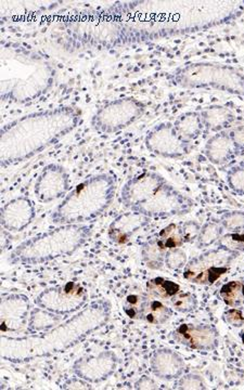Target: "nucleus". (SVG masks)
<instances>
[{"mask_svg": "<svg viewBox=\"0 0 244 390\" xmlns=\"http://www.w3.org/2000/svg\"><path fill=\"white\" fill-rule=\"evenodd\" d=\"M192 206L189 199L166 182L152 198L131 211H138L149 218H164L187 213Z\"/></svg>", "mask_w": 244, "mask_h": 390, "instance_id": "obj_8", "label": "nucleus"}, {"mask_svg": "<svg viewBox=\"0 0 244 390\" xmlns=\"http://www.w3.org/2000/svg\"><path fill=\"white\" fill-rule=\"evenodd\" d=\"M219 246L229 248V250H242L244 252V232L243 233H229L223 235L218 241Z\"/></svg>", "mask_w": 244, "mask_h": 390, "instance_id": "obj_30", "label": "nucleus"}, {"mask_svg": "<svg viewBox=\"0 0 244 390\" xmlns=\"http://www.w3.org/2000/svg\"><path fill=\"white\" fill-rule=\"evenodd\" d=\"M165 184L166 180L157 172H143L125 184L121 201L125 207L136 208L152 198Z\"/></svg>", "mask_w": 244, "mask_h": 390, "instance_id": "obj_11", "label": "nucleus"}, {"mask_svg": "<svg viewBox=\"0 0 244 390\" xmlns=\"http://www.w3.org/2000/svg\"><path fill=\"white\" fill-rule=\"evenodd\" d=\"M176 131L184 141L194 138L201 130V121L198 115L186 114L176 123Z\"/></svg>", "mask_w": 244, "mask_h": 390, "instance_id": "obj_24", "label": "nucleus"}, {"mask_svg": "<svg viewBox=\"0 0 244 390\" xmlns=\"http://www.w3.org/2000/svg\"><path fill=\"white\" fill-rule=\"evenodd\" d=\"M30 316V303L28 296L18 293L3 294L0 303V321L4 335L21 330L28 324Z\"/></svg>", "mask_w": 244, "mask_h": 390, "instance_id": "obj_12", "label": "nucleus"}, {"mask_svg": "<svg viewBox=\"0 0 244 390\" xmlns=\"http://www.w3.org/2000/svg\"><path fill=\"white\" fill-rule=\"evenodd\" d=\"M221 233H223V227L218 223H205L200 229L198 235L199 247H208L212 245L215 242L219 241Z\"/></svg>", "mask_w": 244, "mask_h": 390, "instance_id": "obj_27", "label": "nucleus"}, {"mask_svg": "<svg viewBox=\"0 0 244 390\" xmlns=\"http://www.w3.org/2000/svg\"><path fill=\"white\" fill-rule=\"evenodd\" d=\"M238 252L218 246L192 258L184 267V278L198 285H212L227 273Z\"/></svg>", "mask_w": 244, "mask_h": 390, "instance_id": "obj_5", "label": "nucleus"}, {"mask_svg": "<svg viewBox=\"0 0 244 390\" xmlns=\"http://www.w3.org/2000/svg\"><path fill=\"white\" fill-rule=\"evenodd\" d=\"M219 295H221L223 303L229 307H239L244 301L241 281H231V282L223 284L219 291Z\"/></svg>", "mask_w": 244, "mask_h": 390, "instance_id": "obj_25", "label": "nucleus"}, {"mask_svg": "<svg viewBox=\"0 0 244 390\" xmlns=\"http://www.w3.org/2000/svg\"><path fill=\"white\" fill-rule=\"evenodd\" d=\"M221 225L227 229H242V228H244V213H237V211L225 213L223 218H221Z\"/></svg>", "mask_w": 244, "mask_h": 390, "instance_id": "obj_32", "label": "nucleus"}, {"mask_svg": "<svg viewBox=\"0 0 244 390\" xmlns=\"http://www.w3.org/2000/svg\"><path fill=\"white\" fill-rule=\"evenodd\" d=\"M111 316V303L98 299L86 305L77 315L50 330L26 338L3 336L1 358L11 362H26L61 354L104 328Z\"/></svg>", "mask_w": 244, "mask_h": 390, "instance_id": "obj_2", "label": "nucleus"}, {"mask_svg": "<svg viewBox=\"0 0 244 390\" xmlns=\"http://www.w3.org/2000/svg\"><path fill=\"white\" fill-rule=\"evenodd\" d=\"M116 178L98 174L74 186L51 215L55 225H84L101 216L113 202Z\"/></svg>", "mask_w": 244, "mask_h": 390, "instance_id": "obj_3", "label": "nucleus"}, {"mask_svg": "<svg viewBox=\"0 0 244 390\" xmlns=\"http://www.w3.org/2000/svg\"><path fill=\"white\" fill-rule=\"evenodd\" d=\"M235 145L231 137L227 135H217L213 137L206 145V155L212 163H227L233 159Z\"/></svg>", "mask_w": 244, "mask_h": 390, "instance_id": "obj_18", "label": "nucleus"}, {"mask_svg": "<svg viewBox=\"0 0 244 390\" xmlns=\"http://www.w3.org/2000/svg\"><path fill=\"white\" fill-rule=\"evenodd\" d=\"M172 338L178 344L198 351L214 350L219 345L218 330L209 324H182L172 333Z\"/></svg>", "mask_w": 244, "mask_h": 390, "instance_id": "obj_13", "label": "nucleus"}, {"mask_svg": "<svg viewBox=\"0 0 244 390\" xmlns=\"http://www.w3.org/2000/svg\"><path fill=\"white\" fill-rule=\"evenodd\" d=\"M149 223V217L138 211L125 213L116 217L109 227V238L116 244H125L141 228Z\"/></svg>", "mask_w": 244, "mask_h": 390, "instance_id": "obj_17", "label": "nucleus"}, {"mask_svg": "<svg viewBox=\"0 0 244 390\" xmlns=\"http://www.w3.org/2000/svg\"><path fill=\"white\" fill-rule=\"evenodd\" d=\"M172 308L180 313H189L198 307V299L188 291H179L170 299Z\"/></svg>", "mask_w": 244, "mask_h": 390, "instance_id": "obj_28", "label": "nucleus"}, {"mask_svg": "<svg viewBox=\"0 0 244 390\" xmlns=\"http://www.w3.org/2000/svg\"><path fill=\"white\" fill-rule=\"evenodd\" d=\"M36 216L34 202L26 196L12 199L0 211V221L4 229L21 232L28 228Z\"/></svg>", "mask_w": 244, "mask_h": 390, "instance_id": "obj_14", "label": "nucleus"}, {"mask_svg": "<svg viewBox=\"0 0 244 390\" xmlns=\"http://www.w3.org/2000/svg\"><path fill=\"white\" fill-rule=\"evenodd\" d=\"M223 320L229 325L241 328L244 324L243 312L241 310L235 309V308H231V309L223 312Z\"/></svg>", "mask_w": 244, "mask_h": 390, "instance_id": "obj_33", "label": "nucleus"}, {"mask_svg": "<svg viewBox=\"0 0 244 390\" xmlns=\"http://www.w3.org/2000/svg\"><path fill=\"white\" fill-rule=\"evenodd\" d=\"M157 239L167 250L180 247L184 243L182 228L178 227L175 223H171L164 228L157 235Z\"/></svg>", "mask_w": 244, "mask_h": 390, "instance_id": "obj_26", "label": "nucleus"}, {"mask_svg": "<svg viewBox=\"0 0 244 390\" xmlns=\"http://www.w3.org/2000/svg\"><path fill=\"white\" fill-rule=\"evenodd\" d=\"M147 291L150 296L155 297L160 301H170L180 291L179 284L167 279L157 277L147 282Z\"/></svg>", "mask_w": 244, "mask_h": 390, "instance_id": "obj_22", "label": "nucleus"}, {"mask_svg": "<svg viewBox=\"0 0 244 390\" xmlns=\"http://www.w3.org/2000/svg\"><path fill=\"white\" fill-rule=\"evenodd\" d=\"M241 283H242V294H243V297H244V279L243 280L241 281Z\"/></svg>", "mask_w": 244, "mask_h": 390, "instance_id": "obj_39", "label": "nucleus"}, {"mask_svg": "<svg viewBox=\"0 0 244 390\" xmlns=\"http://www.w3.org/2000/svg\"><path fill=\"white\" fill-rule=\"evenodd\" d=\"M243 315H244V311H243Z\"/></svg>", "mask_w": 244, "mask_h": 390, "instance_id": "obj_40", "label": "nucleus"}, {"mask_svg": "<svg viewBox=\"0 0 244 390\" xmlns=\"http://www.w3.org/2000/svg\"><path fill=\"white\" fill-rule=\"evenodd\" d=\"M92 233V228L86 225H60L18 244L10 254L9 262L32 266L72 255L90 239Z\"/></svg>", "mask_w": 244, "mask_h": 390, "instance_id": "obj_4", "label": "nucleus"}, {"mask_svg": "<svg viewBox=\"0 0 244 390\" xmlns=\"http://www.w3.org/2000/svg\"><path fill=\"white\" fill-rule=\"evenodd\" d=\"M180 228H182V237H184V243H186V242H192V240L198 238L199 232H200V228H199L198 223L189 221V223H184Z\"/></svg>", "mask_w": 244, "mask_h": 390, "instance_id": "obj_35", "label": "nucleus"}, {"mask_svg": "<svg viewBox=\"0 0 244 390\" xmlns=\"http://www.w3.org/2000/svg\"><path fill=\"white\" fill-rule=\"evenodd\" d=\"M62 316L55 315L48 310L37 307L30 311L28 320V330L30 333H40L50 330L62 322Z\"/></svg>", "mask_w": 244, "mask_h": 390, "instance_id": "obj_20", "label": "nucleus"}, {"mask_svg": "<svg viewBox=\"0 0 244 390\" xmlns=\"http://www.w3.org/2000/svg\"><path fill=\"white\" fill-rule=\"evenodd\" d=\"M143 111V104L133 98L113 100L96 111L92 126L100 133H118L134 123Z\"/></svg>", "mask_w": 244, "mask_h": 390, "instance_id": "obj_7", "label": "nucleus"}, {"mask_svg": "<svg viewBox=\"0 0 244 390\" xmlns=\"http://www.w3.org/2000/svg\"><path fill=\"white\" fill-rule=\"evenodd\" d=\"M89 384L90 383H88V381L82 379L81 377H74V379H69L67 383L61 386V388H62V389H92Z\"/></svg>", "mask_w": 244, "mask_h": 390, "instance_id": "obj_36", "label": "nucleus"}, {"mask_svg": "<svg viewBox=\"0 0 244 390\" xmlns=\"http://www.w3.org/2000/svg\"><path fill=\"white\" fill-rule=\"evenodd\" d=\"M136 389H157V385L152 379L148 377H143L135 383Z\"/></svg>", "mask_w": 244, "mask_h": 390, "instance_id": "obj_37", "label": "nucleus"}, {"mask_svg": "<svg viewBox=\"0 0 244 390\" xmlns=\"http://www.w3.org/2000/svg\"><path fill=\"white\" fill-rule=\"evenodd\" d=\"M150 301L151 299H150L148 291L135 287V289H131L127 294L124 303H123V309L131 319L143 320V315H145Z\"/></svg>", "mask_w": 244, "mask_h": 390, "instance_id": "obj_19", "label": "nucleus"}, {"mask_svg": "<svg viewBox=\"0 0 244 390\" xmlns=\"http://www.w3.org/2000/svg\"><path fill=\"white\" fill-rule=\"evenodd\" d=\"M88 301V291L79 283H65L59 286L45 289L35 299V305L43 309L65 317L85 307Z\"/></svg>", "mask_w": 244, "mask_h": 390, "instance_id": "obj_6", "label": "nucleus"}, {"mask_svg": "<svg viewBox=\"0 0 244 390\" xmlns=\"http://www.w3.org/2000/svg\"><path fill=\"white\" fill-rule=\"evenodd\" d=\"M81 120L79 108L59 106L8 123L0 133L1 165L6 167L30 160L73 131Z\"/></svg>", "mask_w": 244, "mask_h": 390, "instance_id": "obj_1", "label": "nucleus"}, {"mask_svg": "<svg viewBox=\"0 0 244 390\" xmlns=\"http://www.w3.org/2000/svg\"><path fill=\"white\" fill-rule=\"evenodd\" d=\"M118 357L113 351H101L95 356H87L75 361L73 373L90 384L101 383L116 373Z\"/></svg>", "mask_w": 244, "mask_h": 390, "instance_id": "obj_10", "label": "nucleus"}, {"mask_svg": "<svg viewBox=\"0 0 244 390\" xmlns=\"http://www.w3.org/2000/svg\"><path fill=\"white\" fill-rule=\"evenodd\" d=\"M229 186L237 191L244 192V170L241 168H233L228 174Z\"/></svg>", "mask_w": 244, "mask_h": 390, "instance_id": "obj_34", "label": "nucleus"}, {"mask_svg": "<svg viewBox=\"0 0 244 390\" xmlns=\"http://www.w3.org/2000/svg\"><path fill=\"white\" fill-rule=\"evenodd\" d=\"M240 336H241L242 342L244 344V330H242L241 334H240Z\"/></svg>", "mask_w": 244, "mask_h": 390, "instance_id": "obj_38", "label": "nucleus"}, {"mask_svg": "<svg viewBox=\"0 0 244 390\" xmlns=\"http://www.w3.org/2000/svg\"><path fill=\"white\" fill-rule=\"evenodd\" d=\"M70 191L69 172L59 164L47 165L35 182L34 193L37 200L46 204L63 198Z\"/></svg>", "mask_w": 244, "mask_h": 390, "instance_id": "obj_9", "label": "nucleus"}, {"mask_svg": "<svg viewBox=\"0 0 244 390\" xmlns=\"http://www.w3.org/2000/svg\"><path fill=\"white\" fill-rule=\"evenodd\" d=\"M167 250L162 245L157 238L149 240L141 248V256L148 268L152 270H161L165 264V256Z\"/></svg>", "mask_w": 244, "mask_h": 390, "instance_id": "obj_21", "label": "nucleus"}, {"mask_svg": "<svg viewBox=\"0 0 244 390\" xmlns=\"http://www.w3.org/2000/svg\"><path fill=\"white\" fill-rule=\"evenodd\" d=\"M176 388L177 389H206V385L202 377L196 374H189L179 377Z\"/></svg>", "mask_w": 244, "mask_h": 390, "instance_id": "obj_31", "label": "nucleus"}, {"mask_svg": "<svg viewBox=\"0 0 244 390\" xmlns=\"http://www.w3.org/2000/svg\"><path fill=\"white\" fill-rule=\"evenodd\" d=\"M165 264L172 270H179V269L184 268L187 264L186 252L180 247L167 250L165 256Z\"/></svg>", "mask_w": 244, "mask_h": 390, "instance_id": "obj_29", "label": "nucleus"}, {"mask_svg": "<svg viewBox=\"0 0 244 390\" xmlns=\"http://www.w3.org/2000/svg\"><path fill=\"white\" fill-rule=\"evenodd\" d=\"M147 147L153 153L166 157H179L188 151L187 141L171 126H162L150 133L147 138Z\"/></svg>", "mask_w": 244, "mask_h": 390, "instance_id": "obj_15", "label": "nucleus"}, {"mask_svg": "<svg viewBox=\"0 0 244 390\" xmlns=\"http://www.w3.org/2000/svg\"><path fill=\"white\" fill-rule=\"evenodd\" d=\"M173 310L160 301H150L145 309L143 320L153 325H163L171 319Z\"/></svg>", "mask_w": 244, "mask_h": 390, "instance_id": "obj_23", "label": "nucleus"}, {"mask_svg": "<svg viewBox=\"0 0 244 390\" xmlns=\"http://www.w3.org/2000/svg\"><path fill=\"white\" fill-rule=\"evenodd\" d=\"M153 374L164 381H174L184 374L186 364L184 359L172 349L163 348L155 351L150 361Z\"/></svg>", "mask_w": 244, "mask_h": 390, "instance_id": "obj_16", "label": "nucleus"}]
</instances>
